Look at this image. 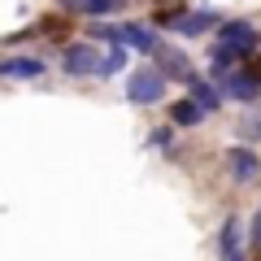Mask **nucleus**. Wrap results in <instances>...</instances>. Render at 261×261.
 <instances>
[{
  "instance_id": "nucleus-1",
  "label": "nucleus",
  "mask_w": 261,
  "mask_h": 261,
  "mask_svg": "<svg viewBox=\"0 0 261 261\" xmlns=\"http://www.w3.org/2000/svg\"><path fill=\"white\" fill-rule=\"evenodd\" d=\"M126 100H135V105H157V100H166V74H161V70H148V65H140V70L130 74V83H126Z\"/></svg>"
},
{
  "instance_id": "nucleus-2",
  "label": "nucleus",
  "mask_w": 261,
  "mask_h": 261,
  "mask_svg": "<svg viewBox=\"0 0 261 261\" xmlns=\"http://www.w3.org/2000/svg\"><path fill=\"white\" fill-rule=\"evenodd\" d=\"M100 61H105V57L96 53L92 44H65V53H61V70H65V74H74V79L100 74Z\"/></svg>"
},
{
  "instance_id": "nucleus-3",
  "label": "nucleus",
  "mask_w": 261,
  "mask_h": 261,
  "mask_svg": "<svg viewBox=\"0 0 261 261\" xmlns=\"http://www.w3.org/2000/svg\"><path fill=\"white\" fill-rule=\"evenodd\" d=\"M170 27H174V35H209L214 27H222V18H218V9H192V13H174L170 18Z\"/></svg>"
},
{
  "instance_id": "nucleus-4",
  "label": "nucleus",
  "mask_w": 261,
  "mask_h": 261,
  "mask_svg": "<svg viewBox=\"0 0 261 261\" xmlns=\"http://www.w3.org/2000/svg\"><path fill=\"white\" fill-rule=\"evenodd\" d=\"M218 87H222V92L231 96V100H240V105H257V96H261V83H257L252 74H244V65L235 70L231 79H222Z\"/></svg>"
},
{
  "instance_id": "nucleus-5",
  "label": "nucleus",
  "mask_w": 261,
  "mask_h": 261,
  "mask_svg": "<svg viewBox=\"0 0 261 261\" xmlns=\"http://www.w3.org/2000/svg\"><path fill=\"white\" fill-rule=\"evenodd\" d=\"M226 166H231V178L235 183H248V178H257V170H261V161H257V152L252 148H231L226 152Z\"/></svg>"
},
{
  "instance_id": "nucleus-6",
  "label": "nucleus",
  "mask_w": 261,
  "mask_h": 261,
  "mask_svg": "<svg viewBox=\"0 0 261 261\" xmlns=\"http://www.w3.org/2000/svg\"><path fill=\"white\" fill-rule=\"evenodd\" d=\"M48 65L39 61V57H5L0 61V74L5 79H44Z\"/></svg>"
},
{
  "instance_id": "nucleus-7",
  "label": "nucleus",
  "mask_w": 261,
  "mask_h": 261,
  "mask_svg": "<svg viewBox=\"0 0 261 261\" xmlns=\"http://www.w3.org/2000/svg\"><path fill=\"white\" fill-rule=\"evenodd\" d=\"M161 74H166V79H178V83H187V87L196 83L192 61H187L183 53H174V48H166V53H161Z\"/></svg>"
},
{
  "instance_id": "nucleus-8",
  "label": "nucleus",
  "mask_w": 261,
  "mask_h": 261,
  "mask_svg": "<svg viewBox=\"0 0 261 261\" xmlns=\"http://www.w3.org/2000/svg\"><path fill=\"white\" fill-rule=\"evenodd\" d=\"M122 39H126V48H135V53H166L161 39L152 35L148 27H122Z\"/></svg>"
},
{
  "instance_id": "nucleus-9",
  "label": "nucleus",
  "mask_w": 261,
  "mask_h": 261,
  "mask_svg": "<svg viewBox=\"0 0 261 261\" xmlns=\"http://www.w3.org/2000/svg\"><path fill=\"white\" fill-rule=\"evenodd\" d=\"M222 87H218V83H205V79H196V83H192V100L196 105H200V109H205V113H214V109H222Z\"/></svg>"
},
{
  "instance_id": "nucleus-10",
  "label": "nucleus",
  "mask_w": 261,
  "mask_h": 261,
  "mask_svg": "<svg viewBox=\"0 0 261 261\" xmlns=\"http://www.w3.org/2000/svg\"><path fill=\"white\" fill-rule=\"evenodd\" d=\"M200 118H205V109H200L192 96H187V100H174V105H170V122H174V126H196Z\"/></svg>"
},
{
  "instance_id": "nucleus-11",
  "label": "nucleus",
  "mask_w": 261,
  "mask_h": 261,
  "mask_svg": "<svg viewBox=\"0 0 261 261\" xmlns=\"http://www.w3.org/2000/svg\"><path fill=\"white\" fill-rule=\"evenodd\" d=\"M218 248H222L226 261L240 257V252H235V248H240V222H235V218H226V222H222V240H218Z\"/></svg>"
},
{
  "instance_id": "nucleus-12",
  "label": "nucleus",
  "mask_w": 261,
  "mask_h": 261,
  "mask_svg": "<svg viewBox=\"0 0 261 261\" xmlns=\"http://www.w3.org/2000/svg\"><path fill=\"white\" fill-rule=\"evenodd\" d=\"M87 35H92V39H109L113 48L126 44V39H122V27H113V22H92V27H87Z\"/></svg>"
},
{
  "instance_id": "nucleus-13",
  "label": "nucleus",
  "mask_w": 261,
  "mask_h": 261,
  "mask_svg": "<svg viewBox=\"0 0 261 261\" xmlns=\"http://www.w3.org/2000/svg\"><path fill=\"white\" fill-rule=\"evenodd\" d=\"M122 65H126V48H113V53L100 61V74H96V79H113V74H122Z\"/></svg>"
},
{
  "instance_id": "nucleus-14",
  "label": "nucleus",
  "mask_w": 261,
  "mask_h": 261,
  "mask_svg": "<svg viewBox=\"0 0 261 261\" xmlns=\"http://www.w3.org/2000/svg\"><path fill=\"white\" fill-rule=\"evenodd\" d=\"M118 9H122V0H87V5H83V13H87V18H96V22L109 18V13H118Z\"/></svg>"
},
{
  "instance_id": "nucleus-15",
  "label": "nucleus",
  "mask_w": 261,
  "mask_h": 261,
  "mask_svg": "<svg viewBox=\"0 0 261 261\" xmlns=\"http://www.w3.org/2000/svg\"><path fill=\"white\" fill-rule=\"evenodd\" d=\"M240 135H244V140H261V113L248 118V122H240Z\"/></svg>"
},
{
  "instance_id": "nucleus-16",
  "label": "nucleus",
  "mask_w": 261,
  "mask_h": 261,
  "mask_svg": "<svg viewBox=\"0 0 261 261\" xmlns=\"http://www.w3.org/2000/svg\"><path fill=\"white\" fill-rule=\"evenodd\" d=\"M248 235H252V248L261 252V209L252 214V226H248Z\"/></svg>"
},
{
  "instance_id": "nucleus-17",
  "label": "nucleus",
  "mask_w": 261,
  "mask_h": 261,
  "mask_svg": "<svg viewBox=\"0 0 261 261\" xmlns=\"http://www.w3.org/2000/svg\"><path fill=\"white\" fill-rule=\"evenodd\" d=\"M57 5H61V9H83L87 0H57Z\"/></svg>"
},
{
  "instance_id": "nucleus-18",
  "label": "nucleus",
  "mask_w": 261,
  "mask_h": 261,
  "mask_svg": "<svg viewBox=\"0 0 261 261\" xmlns=\"http://www.w3.org/2000/svg\"><path fill=\"white\" fill-rule=\"evenodd\" d=\"M231 261H244V257H231Z\"/></svg>"
}]
</instances>
